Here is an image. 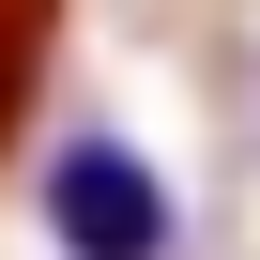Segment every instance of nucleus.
I'll return each mask as SVG.
<instances>
[{
    "label": "nucleus",
    "mask_w": 260,
    "mask_h": 260,
    "mask_svg": "<svg viewBox=\"0 0 260 260\" xmlns=\"http://www.w3.org/2000/svg\"><path fill=\"white\" fill-rule=\"evenodd\" d=\"M46 245L61 260H169L184 214H169V169L138 138H107V122H77V138L46 153Z\"/></svg>",
    "instance_id": "f257e3e1"
},
{
    "label": "nucleus",
    "mask_w": 260,
    "mask_h": 260,
    "mask_svg": "<svg viewBox=\"0 0 260 260\" xmlns=\"http://www.w3.org/2000/svg\"><path fill=\"white\" fill-rule=\"evenodd\" d=\"M31 46H46V0H0V138H16V107H31Z\"/></svg>",
    "instance_id": "f03ea898"
}]
</instances>
